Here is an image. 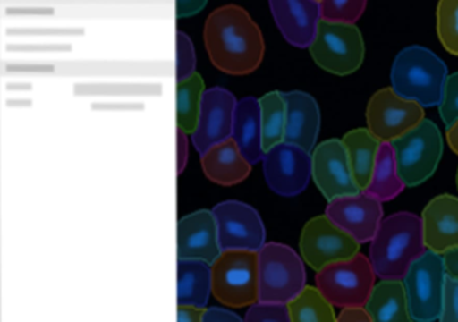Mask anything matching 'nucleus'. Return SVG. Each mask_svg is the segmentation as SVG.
<instances>
[{
  "instance_id": "obj_1",
  "label": "nucleus",
  "mask_w": 458,
  "mask_h": 322,
  "mask_svg": "<svg viewBox=\"0 0 458 322\" xmlns=\"http://www.w3.org/2000/svg\"><path fill=\"white\" fill-rule=\"evenodd\" d=\"M203 40L211 64L226 74H250L264 58L261 30L237 4L222 5L208 16Z\"/></svg>"
},
{
  "instance_id": "obj_2",
  "label": "nucleus",
  "mask_w": 458,
  "mask_h": 322,
  "mask_svg": "<svg viewBox=\"0 0 458 322\" xmlns=\"http://www.w3.org/2000/svg\"><path fill=\"white\" fill-rule=\"evenodd\" d=\"M426 250L422 219L402 211L383 217L372 238L369 258L380 279H403L411 263Z\"/></svg>"
},
{
  "instance_id": "obj_3",
  "label": "nucleus",
  "mask_w": 458,
  "mask_h": 322,
  "mask_svg": "<svg viewBox=\"0 0 458 322\" xmlns=\"http://www.w3.org/2000/svg\"><path fill=\"white\" fill-rule=\"evenodd\" d=\"M447 77L446 64L430 48L420 45L399 51L391 64V89L423 109L439 106Z\"/></svg>"
},
{
  "instance_id": "obj_4",
  "label": "nucleus",
  "mask_w": 458,
  "mask_h": 322,
  "mask_svg": "<svg viewBox=\"0 0 458 322\" xmlns=\"http://www.w3.org/2000/svg\"><path fill=\"white\" fill-rule=\"evenodd\" d=\"M211 294L230 308L259 301V251L225 250L211 263Z\"/></svg>"
},
{
  "instance_id": "obj_5",
  "label": "nucleus",
  "mask_w": 458,
  "mask_h": 322,
  "mask_svg": "<svg viewBox=\"0 0 458 322\" xmlns=\"http://www.w3.org/2000/svg\"><path fill=\"white\" fill-rule=\"evenodd\" d=\"M390 144L399 177L406 187H417L428 182L438 168L444 153L441 131L436 123L426 117Z\"/></svg>"
},
{
  "instance_id": "obj_6",
  "label": "nucleus",
  "mask_w": 458,
  "mask_h": 322,
  "mask_svg": "<svg viewBox=\"0 0 458 322\" xmlns=\"http://www.w3.org/2000/svg\"><path fill=\"white\" fill-rule=\"evenodd\" d=\"M307 284L304 260L286 244L269 242L259 251V301L288 303Z\"/></svg>"
},
{
  "instance_id": "obj_7",
  "label": "nucleus",
  "mask_w": 458,
  "mask_h": 322,
  "mask_svg": "<svg viewBox=\"0 0 458 322\" xmlns=\"http://www.w3.org/2000/svg\"><path fill=\"white\" fill-rule=\"evenodd\" d=\"M445 281L446 270L439 252L428 249L411 263L403 276L411 321H441Z\"/></svg>"
},
{
  "instance_id": "obj_8",
  "label": "nucleus",
  "mask_w": 458,
  "mask_h": 322,
  "mask_svg": "<svg viewBox=\"0 0 458 322\" xmlns=\"http://www.w3.org/2000/svg\"><path fill=\"white\" fill-rule=\"evenodd\" d=\"M374 267L366 255H353L348 259L329 263L316 271V286L324 297L336 306H364L375 286Z\"/></svg>"
},
{
  "instance_id": "obj_9",
  "label": "nucleus",
  "mask_w": 458,
  "mask_h": 322,
  "mask_svg": "<svg viewBox=\"0 0 458 322\" xmlns=\"http://www.w3.org/2000/svg\"><path fill=\"white\" fill-rule=\"evenodd\" d=\"M310 53L318 67L331 74L345 77L360 69L366 46L363 35L355 24L321 21Z\"/></svg>"
},
{
  "instance_id": "obj_10",
  "label": "nucleus",
  "mask_w": 458,
  "mask_h": 322,
  "mask_svg": "<svg viewBox=\"0 0 458 322\" xmlns=\"http://www.w3.org/2000/svg\"><path fill=\"white\" fill-rule=\"evenodd\" d=\"M359 250L360 243L326 214L308 220L300 236L302 259L316 271L329 263L352 258Z\"/></svg>"
},
{
  "instance_id": "obj_11",
  "label": "nucleus",
  "mask_w": 458,
  "mask_h": 322,
  "mask_svg": "<svg viewBox=\"0 0 458 322\" xmlns=\"http://www.w3.org/2000/svg\"><path fill=\"white\" fill-rule=\"evenodd\" d=\"M423 118L425 109L417 102L402 98L391 86L372 94L367 104V128L380 142H391L403 136Z\"/></svg>"
},
{
  "instance_id": "obj_12",
  "label": "nucleus",
  "mask_w": 458,
  "mask_h": 322,
  "mask_svg": "<svg viewBox=\"0 0 458 322\" xmlns=\"http://www.w3.org/2000/svg\"><path fill=\"white\" fill-rule=\"evenodd\" d=\"M267 187L280 196L292 198L304 192L312 177V153L299 145L280 142L262 158Z\"/></svg>"
},
{
  "instance_id": "obj_13",
  "label": "nucleus",
  "mask_w": 458,
  "mask_h": 322,
  "mask_svg": "<svg viewBox=\"0 0 458 322\" xmlns=\"http://www.w3.org/2000/svg\"><path fill=\"white\" fill-rule=\"evenodd\" d=\"M219 247L259 251L265 244V227L259 212L238 200L221 201L213 208Z\"/></svg>"
},
{
  "instance_id": "obj_14",
  "label": "nucleus",
  "mask_w": 458,
  "mask_h": 322,
  "mask_svg": "<svg viewBox=\"0 0 458 322\" xmlns=\"http://www.w3.org/2000/svg\"><path fill=\"white\" fill-rule=\"evenodd\" d=\"M312 177L328 201L361 192L353 179L347 150L339 139L326 140L312 150Z\"/></svg>"
},
{
  "instance_id": "obj_15",
  "label": "nucleus",
  "mask_w": 458,
  "mask_h": 322,
  "mask_svg": "<svg viewBox=\"0 0 458 322\" xmlns=\"http://www.w3.org/2000/svg\"><path fill=\"white\" fill-rule=\"evenodd\" d=\"M326 215L359 243L371 242L383 220V203L366 191L328 201Z\"/></svg>"
},
{
  "instance_id": "obj_16",
  "label": "nucleus",
  "mask_w": 458,
  "mask_h": 322,
  "mask_svg": "<svg viewBox=\"0 0 458 322\" xmlns=\"http://www.w3.org/2000/svg\"><path fill=\"white\" fill-rule=\"evenodd\" d=\"M235 105L237 99L226 89L211 88L205 91L197 131L192 133V144L199 155L232 139Z\"/></svg>"
},
{
  "instance_id": "obj_17",
  "label": "nucleus",
  "mask_w": 458,
  "mask_h": 322,
  "mask_svg": "<svg viewBox=\"0 0 458 322\" xmlns=\"http://www.w3.org/2000/svg\"><path fill=\"white\" fill-rule=\"evenodd\" d=\"M276 26L289 45L310 48L321 21L320 2L316 0H270Z\"/></svg>"
},
{
  "instance_id": "obj_18",
  "label": "nucleus",
  "mask_w": 458,
  "mask_h": 322,
  "mask_svg": "<svg viewBox=\"0 0 458 322\" xmlns=\"http://www.w3.org/2000/svg\"><path fill=\"white\" fill-rule=\"evenodd\" d=\"M213 211L199 209L178 222V259H202L213 263L221 254Z\"/></svg>"
},
{
  "instance_id": "obj_19",
  "label": "nucleus",
  "mask_w": 458,
  "mask_h": 322,
  "mask_svg": "<svg viewBox=\"0 0 458 322\" xmlns=\"http://www.w3.org/2000/svg\"><path fill=\"white\" fill-rule=\"evenodd\" d=\"M423 236L428 250L444 254L458 247V198L442 193L431 199L422 215Z\"/></svg>"
},
{
  "instance_id": "obj_20",
  "label": "nucleus",
  "mask_w": 458,
  "mask_h": 322,
  "mask_svg": "<svg viewBox=\"0 0 458 322\" xmlns=\"http://www.w3.org/2000/svg\"><path fill=\"white\" fill-rule=\"evenodd\" d=\"M286 104V125L284 141L299 145L312 152L320 133L321 114L318 102L305 91L284 93Z\"/></svg>"
},
{
  "instance_id": "obj_21",
  "label": "nucleus",
  "mask_w": 458,
  "mask_h": 322,
  "mask_svg": "<svg viewBox=\"0 0 458 322\" xmlns=\"http://www.w3.org/2000/svg\"><path fill=\"white\" fill-rule=\"evenodd\" d=\"M200 165L208 180L225 187L240 184L251 172V164L233 139L214 145L200 155Z\"/></svg>"
},
{
  "instance_id": "obj_22",
  "label": "nucleus",
  "mask_w": 458,
  "mask_h": 322,
  "mask_svg": "<svg viewBox=\"0 0 458 322\" xmlns=\"http://www.w3.org/2000/svg\"><path fill=\"white\" fill-rule=\"evenodd\" d=\"M243 157L254 165L264 158L262 148L261 106L254 97L237 101L233 117V134Z\"/></svg>"
},
{
  "instance_id": "obj_23",
  "label": "nucleus",
  "mask_w": 458,
  "mask_h": 322,
  "mask_svg": "<svg viewBox=\"0 0 458 322\" xmlns=\"http://www.w3.org/2000/svg\"><path fill=\"white\" fill-rule=\"evenodd\" d=\"M364 308L374 322L411 321L403 279H380Z\"/></svg>"
},
{
  "instance_id": "obj_24",
  "label": "nucleus",
  "mask_w": 458,
  "mask_h": 322,
  "mask_svg": "<svg viewBox=\"0 0 458 322\" xmlns=\"http://www.w3.org/2000/svg\"><path fill=\"white\" fill-rule=\"evenodd\" d=\"M343 144L347 150L353 179L361 191L369 187L377 161V150L382 142L369 131L356 128L343 136Z\"/></svg>"
},
{
  "instance_id": "obj_25",
  "label": "nucleus",
  "mask_w": 458,
  "mask_h": 322,
  "mask_svg": "<svg viewBox=\"0 0 458 322\" xmlns=\"http://www.w3.org/2000/svg\"><path fill=\"white\" fill-rule=\"evenodd\" d=\"M210 292V263L202 259H178V305L205 308Z\"/></svg>"
},
{
  "instance_id": "obj_26",
  "label": "nucleus",
  "mask_w": 458,
  "mask_h": 322,
  "mask_svg": "<svg viewBox=\"0 0 458 322\" xmlns=\"http://www.w3.org/2000/svg\"><path fill=\"white\" fill-rule=\"evenodd\" d=\"M404 188L406 185L399 177L393 147L390 142H382L377 150L371 180L364 191L385 203L401 195Z\"/></svg>"
},
{
  "instance_id": "obj_27",
  "label": "nucleus",
  "mask_w": 458,
  "mask_h": 322,
  "mask_svg": "<svg viewBox=\"0 0 458 322\" xmlns=\"http://www.w3.org/2000/svg\"><path fill=\"white\" fill-rule=\"evenodd\" d=\"M205 91V82L198 72L176 82V123L187 134L197 131Z\"/></svg>"
},
{
  "instance_id": "obj_28",
  "label": "nucleus",
  "mask_w": 458,
  "mask_h": 322,
  "mask_svg": "<svg viewBox=\"0 0 458 322\" xmlns=\"http://www.w3.org/2000/svg\"><path fill=\"white\" fill-rule=\"evenodd\" d=\"M335 306L324 297L318 286H308L289 301V316L292 322H334Z\"/></svg>"
},
{
  "instance_id": "obj_29",
  "label": "nucleus",
  "mask_w": 458,
  "mask_h": 322,
  "mask_svg": "<svg viewBox=\"0 0 458 322\" xmlns=\"http://www.w3.org/2000/svg\"><path fill=\"white\" fill-rule=\"evenodd\" d=\"M259 101L261 106L262 148L267 153L270 148L284 142L286 104L283 91H270Z\"/></svg>"
},
{
  "instance_id": "obj_30",
  "label": "nucleus",
  "mask_w": 458,
  "mask_h": 322,
  "mask_svg": "<svg viewBox=\"0 0 458 322\" xmlns=\"http://www.w3.org/2000/svg\"><path fill=\"white\" fill-rule=\"evenodd\" d=\"M436 27L442 47L458 56V0H442L437 4Z\"/></svg>"
},
{
  "instance_id": "obj_31",
  "label": "nucleus",
  "mask_w": 458,
  "mask_h": 322,
  "mask_svg": "<svg viewBox=\"0 0 458 322\" xmlns=\"http://www.w3.org/2000/svg\"><path fill=\"white\" fill-rule=\"evenodd\" d=\"M366 0H323L321 21L339 24H355L366 11Z\"/></svg>"
},
{
  "instance_id": "obj_32",
  "label": "nucleus",
  "mask_w": 458,
  "mask_h": 322,
  "mask_svg": "<svg viewBox=\"0 0 458 322\" xmlns=\"http://www.w3.org/2000/svg\"><path fill=\"white\" fill-rule=\"evenodd\" d=\"M197 56L191 39L178 30L176 31V82L187 80L195 72Z\"/></svg>"
},
{
  "instance_id": "obj_33",
  "label": "nucleus",
  "mask_w": 458,
  "mask_h": 322,
  "mask_svg": "<svg viewBox=\"0 0 458 322\" xmlns=\"http://www.w3.org/2000/svg\"><path fill=\"white\" fill-rule=\"evenodd\" d=\"M248 322H291L288 303L257 301L246 311Z\"/></svg>"
},
{
  "instance_id": "obj_34",
  "label": "nucleus",
  "mask_w": 458,
  "mask_h": 322,
  "mask_svg": "<svg viewBox=\"0 0 458 322\" xmlns=\"http://www.w3.org/2000/svg\"><path fill=\"white\" fill-rule=\"evenodd\" d=\"M439 117L447 128L458 121V72L449 74L445 83L444 97L438 106Z\"/></svg>"
},
{
  "instance_id": "obj_35",
  "label": "nucleus",
  "mask_w": 458,
  "mask_h": 322,
  "mask_svg": "<svg viewBox=\"0 0 458 322\" xmlns=\"http://www.w3.org/2000/svg\"><path fill=\"white\" fill-rule=\"evenodd\" d=\"M441 322H458V279L446 275Z\"/></svg>"
},
{
  "instance_id": "obj_36",
  "label": "nucleus",
  "mask_w": 458,
  "mask_h": 322,
  "mask_svg": "<svg viewBox=\"0 0 458 322\" xmlns=\"http://www.w3.org/2000/svg\"><path fill=\"white\" fill-rule=\"evenodd\" d=\"M176 174H181L186 168L187 158H189V139L186 131L176 129Z\"/></svg>"
},
{
  "instance_id": "obj_37",
  "label": "nucleus",
  "mask_w": 458,
  "mask_h": 322,
  "mask_svg": "<svg viewBox=\"0 0 458 322\" xmlns=\"http://www.w3.org/2000/svg\"><path fill=\"white\" fill-rule=\"evenodd\" d=\"M336 321L340 322H371L372 318L364 306H347L342 308Z\"/></svg>"
},
{
  "instance_id": "obj_38",
  "label": "nucleus",
  "mask_w": 458,
  "mask_h": 322,
  "mask_svg": "<svg viewBox=\"0 0 458 322\" xmlns=\"http://www.w3.org/2000/svg\"><path fill=\"white\" fill-rule=\"evenodd\" d=\"M242 318L233 311L222 308L205 309L202 322H241Z\"/></svg>"
},
{
  "instance_id": "obj_39",
  "label": "nucleus",
  "mask_w": 458,
  "mask_h": 322,
  "mask_svg": "<svg viewBox=\"0 0 458 322\" xmlns=\"http://www.w3.org/2000/svg\"><path fill=\"white\" fill-rule=\"evenodd\" d=\"M205 308L194 305H178V322H202Z\"/></svg>"
},
{
  "instance_id": "obj_40",
  "label": "nucleus",
  "mask_w": 458,
  "mask_h": 322,
  "mask_svg": "<svg viewBox=\"0 0 458 322\" xmlns=\"http://www.w3.org/2000/svg\"><path fill=\"white\" fill-rule=\"evenodd\" d=\"M442 257H444L446 275L458 279V247L447 250V251H445L444 254H442Z\"/></svg>"
},
{
  "instance_id": "obj_41",
  "label": "nucleus",
  "mask_w": 458,
  "mask_h": 322,
  "mask_svg": "<svg viewBox=\"0 0 458 322\" xmlns=\"http://www.w3.org/2000/svg\"><path fill=\"white\" fill-rule=\"evenodd\" d=\"M446 141L452 152L458 155V121L446 129Z\"/></svg>"
},
{
  "instance_id": "obj_42",
  "label": "nucleus",
  "mask_w": 458,
  "mask_h": 322,
  "mask_svg": "<svg viewBox=\"0 0 458 322\" xmlns=\"http://www.w3.org/2000/svg\"><path fill=\"white\" fill-rule=\"evenodd\" d=\"M455 185H457V191H458V168H457V174H455Z\"/></svg>"
}]
</instances>
